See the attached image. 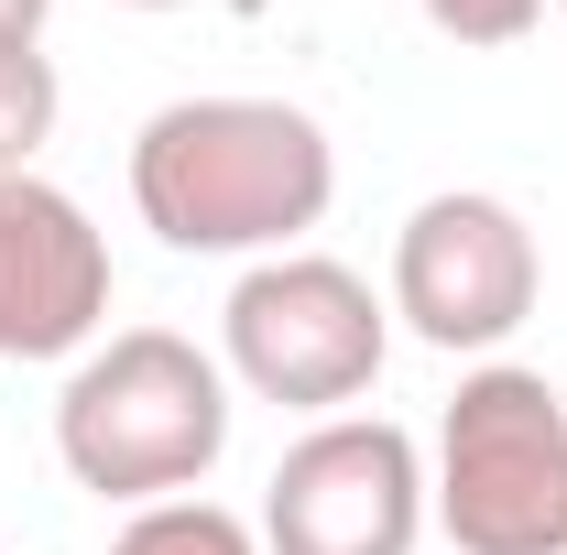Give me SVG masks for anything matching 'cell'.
<instances>
[{
	"instance_id": "1",
	"label": "cell",
	"mask_w": 567,
	"mask_h": 555,
	"mask_svg": "<svg viewBox=\"0 0 567 555\" xmlns=\"http://www.w3.org/2000/svg\"><path fill=\"white\" fill-rule=\"evenodd\" d=\"M339 197V142L295 98H164L132 132V208L164 251H295Z\"/></svg>"
},
{
	"instance_id": "2",
	"label": "cell",
	"mask_w": 567,
	"mask_h": 555,
	"mask_svg": "<svg viewBox=\"0 0 567 555\" xmlns=\"http://www.w3.org/2000/svg\"><path fill=\"white\" fill-rule=\"evenodd\" d=\"M55 458L99 501H186L229 458V370L175 327H121L55 392Z\"/></svg>"
},
{
	"instance_id": "3",
	"label": "cell",
	"mask_w": 567,
	"mask_h": 555,
	"mask_svg": "<svg viewBox=\"0 0 567 555\" xmlns=\"http://www.w3.org/2000/svg\"><path fill=\"white\" fill-rule=\"evenodd\" d=\"M425 512L458 555H567V392L546 370L481 359L447 392Z\"/></svg>"
},
{
	"instance_id": "4",
	"label": "cell",
	"mask_w": 567,
	"mask_h": 555,
	"mask_svg": "<svg viewBox=\"0 0 567 555\" xmlns=\"http://www.w3.org/2000/svg\"><path fill=\"white\" fill-rule=\"evenodd\" d=\"M382 359H393V305L328 251H274L218 305V370L284 415H350L382 381Z\"/></svg>"
},
{
	"instance_id": "5",
	"label": "cell",
	"mask_w": 567,
	"mask_h": 555,
	"mask_svg": "<svg viewBox=\"0 0 567 555\" xmlns=\"http://www.w3.org/2000/svg\"><path fill=\"white\" fill-rule=\"evenodd\" d=\"M425 447L393 415H328L274 458L262 555H415L425 545Z\"/></svg>"
},
{
	"instance_id": "6",
	"label": "cell",
	"mask_w": 567,
	"mask_h": 555,
	"mask_svg": "<svg viewBox=\"0 0 567 555\" xmlns=\"http://www.w3.org/2000/svg\"><path fill=\"white\" fill-rule=\"evenodd\" d=\"M535 294H546V251H535V229H524L513 197L447 186V197H425V208L393 229V294H382V305H393L425 348H447V359L502 348L535 316Z\"/></svg>"
},
{
	"instance_id": "7",
	"label": "cell",
	"mask_w": 567,
	"mask_h": 555,
	"mask_svg": "<svg viewBox=\"0 0 567 555\" xmlns=\"http://www.w3.org/2000/svg\"><path fill=\"white\" fill-rule=\"evenodd\" d=\"M110 327V240L44 175H0V359H87Z\"/></svg>"
},
{
	"instance_id": "8",
	"label": "cell",
	"mask_w": 567,
	"mask_h": 555,
	"mask_svg": "<svg viewBox=\"0 0 567 555\" xmlns=\"http://www.w3.org/2000/svg\"><path fill=\"white\" fill-rule=\"evenodd\" d=\"M99 555H262V534H251L229 501L186 490V501H142V512H132Z\"/></svg>"
},
{
	"instance_id": "9",
	"label": "cell",
	"mask_w": 567,
	"mask_h": 555,
	"mask_svg": "<svg viewBox=\"0 0 567 555\" xmlns=\"http://www.w3.org/2000/svg\"><path fill=\"white\" fill-rule=\"evenodd\" d=\"M55 109H66L55 55L44 44H0V175H33V153L55 142Z\"/></svg>"
},
{
	"instance_id": "10",
	"label": "cell",
	"mask_w": 567,
	"mask_h": 555,
	"mask_svg": "<svg viewBox=\"0 0 567 555\" xmlns=\"http://www.w3.org/2000/svg\"><path fill=\"white\" fill-rule=\"evenodd\" d=\"M425 22L447 44H470V55H502V44H524L546 22V0H425Z\"/></svg>"
},
{
	"instance_id": "11",
	"label": "cell",
	"mask_w": 567,
	"mask_h": 555,
	"mask_svg": "<svg viewBox=\"0 0 567 555\" xmlns=\"http://www.w3.org/2000/svg\"><path fill=\"white\" fill-rule=\"evenodd\" d=\"M44 22H55V0H0V44H44Z\"/></svg>"
},
{
	"instance_id": "12",
	"label": "cell",
	"mask_w": 567,
	"mask_h": 555,
	"mask_svg": "<svg viewBox=\"0 0 567 555\" xmlns=\"http://www.w3.org/2000/svg\"><path fill=\"white\" fill-rule=\"evenodd\" d=\"M121 11H186V0H121Z\"/></svg>"
},
{
	"instance_id": "13",
	"label": "cell",
	"mask_w": 567,
	"mask_h": 555,
	"mask_svg": "<svg viewBox=\"0 0 567 555\" xmlns=\"http://www.w3.org/2000/svg\"><path fill=\"white\" fill-rule=\"evenodd\" d=\"M557 11H567V0H557Z\"/></svg>"
}]
</instances>
